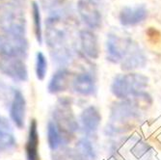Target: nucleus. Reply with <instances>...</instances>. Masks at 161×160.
I'll list each match as a JSON object with an SVG mask.
<instances>
[{"mask_svg":"<svg viewBox=\"0 0 161 160\" xmlns=\"http://www.w3.org/2000/svg\"><path fill=\"white\" fill-rule=\"evenodd\" d=\"M35 72L37 79L40 81H42L45 79L47 74V59L42 51H39L36 54Z\"/></svg>","mask_w":161,"mask_h":160,"instance_id":"obj_20","label":"nucleus"},{"mask_svg":"<svg viewBox=\"0 0 161 160\" xmlns=\"http://www.w3.org/2000/svg\"><path fill=\"white\" fill-rule=\"evenodd\" d=\"M29 45L25 37L3 34L0 35V55L25 59L28 54Z\"/></svg>","mask_w":161,"mask_h":160,"instance_id":"obj_5","label":"nucleus"},{"mask_svg":"<svg viewBox=\"0 0 161 160\" xmlns=\"http://www.w3.org/2000/svg\"><path fill=\"white\" fill-rule=\"evenodd\" d=\"M0 30L7 35L25 37L26 19L19 0L0 3Z\"/></svg>","mask_w":161,"mask_h":160,"instance_id":"obj_2","label":"nucleus"},{"mask_svg":"<svg viewBox=\"0 0 161 160\" xmlns=\"http://www.w3.org/2000/svg\"><path fill=\"white\" fill-rule=\"evenodd\" d=\"M101 116L95 106L85 108L80 115V124L84 132L87 135H92L97 132L100 124Z\"/></svg>","mask_w":161,"mask_h":160,"instance_id":"obj_13","label":"nucleus"},{"mask_svg":"<svg viewBox=\"0 0 161 160\" xmlns=\"http://www.w3.org/2000/svg\"><path fill=\"white\" fill-rule=\"evenodd\" d=\"M130 42V39H121L117 35L109 34L106 41L107 60H109L112 63L122 62Z\"/></svg>","mask_w":161,"mask_h":160,"instance_id":"obj_9","label":"nucleus"},{"mask_svg":"<svg viewBox=\"0 0 161 160\" xmlns=\"http://www.w3.org/2000/svg\"><path fill=\"white\" fill-rule=\"evenodd\" d=\"M122 62L124 69H133L137 68H142L146 64V57L139 47L131 41Z\"/></svg>","mask_w":161,"mask_h":160,"instance_id":"obj_16","label":"nucleus"},{"mask_svg":"<svg viewBox=\"0 0 161 160\" xmlns=\"http://www.w3.org/2000/svg\"><path fill=\"white\" fill-rule=\"evenodd\" d=\"M0 72L14 82H26L29 75L23 59L13 57H0Z\"/></svg>","mask_w":161,"mask_h":160,"instance_id":"obj_6","label":"nucleus"},{"mask_svg":"<svg viewBox=\"0 0 161 160\" xmlns=\"http://www.w3.org/2000/svg\"><path fill=\"white\" fill-rule=\"evenodd\" d=\"M52 118L58 129L67 138L77 131L79 128L78 122L71 110L70 102L67 98H60L58 100L52 112Z\"/></svg>","mask_w":161,"mask_h":160,"instance_id":"obj_3","label":"nucleus"},{"mask_svg":"<svg viewBox=\"0 0 161 160\" xmlns=\"http://www.w3.org/2000/svg\"><path fill=\"white\" fill-rule=\"evenodd\" d=\"M47 145L50 151L55 152L62 148L64 145H67L69 139L60 131L52 120L48 121L47 125Z\"/></svg>","mask_w":161,"mask_h":160,"instance_id":"obj_18","label":"nucleus"},{"mask_svg":"<svg viewBox=\"0 0 161 160\" xmlns=\"http://www.w3.org/2000/svg\"><path fill=\"white\" fill-rule=\"evenodd\" d=\"M70 81V72L66 68L57 69L52 74L47 84V92L57 95L68 90Z\"/></svg>","mask_w":161,"mask_h":160,"instance_id":"obj_14","label":"nucleus"},{"mask_svg":"<svg viewBox=\"0 0 161 160\" xmlns=\"http://www.w3.org/2000/svg\"><path fill=\"white\" fill-rule=\"evenodd\" d=\"M148 17V9L145 5L125 6L119 14V20L123 26H135L142 23Z\"/></svg>","mask_w":161,"mask_h":160,"instance_id":"obj_10","label":"nucleus"},{"mask_svg":"<svg viewBox=\"0 0 161 160\" xmlns=\"http://www.w3.org/2000/svg\"><path fill=\"white\" fill-rule=\"evenodd\" d=\"M80 46L83 53L91 58V59H97L99 55V47L97 36L89 30H83L79 34Z\"/></svg>","mask_w":161,"mask_h":160,"instance_id":"obj_17","label":"nucleus"},{"mask_svg":"<svg viewBox=\"0 0 161 160\" xmlns=\"http://www.w3.org/2000/svg\"><path fill=\"white\" fill-rule=\"evenodd\" d=\"M77 147H78L79 152L83 154V156L88 157L90 159H94L96 157V152H95L93 145L88 139L80 140L77 145Z\"/></svg>","mask_w":161,"mask_h":160,"instance_id":"obj_21","label":"nucleus"},{"mask_svg":"<svg viewBox=\"0 0 161 160\" xmlns=\"http://www.w3.org/2000/svg\"><path fill=\"white\" fill-rule=\"evenodd\" d=\"M9 115L12 123L19 129L24 128L26 118V99L23 93L19 89L13 90Z\"/></svg>","mask_w":161,"mask_h":160,"instance_id":"obj_7","label":"nucleus"},{"mask_svg":"<svg viewBox=\"0 0 161 160\" xmlns=\"http://www.w3.org/2000/svg\"><path fill=\"white\" fill-rule=\"evenodd\" d=\"M46 41L53 63L65 68L74 58L69 45V36L62 16L54 14L47 21Z\"/></svg>","mask_w":161,"mask_h":160,"instance_id":"obj_1","label":"nucleus"},{"mask_svg":"<svg viewBox=\"0 0 161 160\" xmlns=\"http://www.w3.org/2000/svg\"><path fill=\"white\" fill-rule=\"evenodd\" d=\"M17 138L14 136L11 123L0 115V150L11 152L17 148Z\"/></svg>","mask_w":161,"mask_h":160,"instance_id":"obj_15","label":"nucleus"},{"mask_svg":"<svg viewBox=\"0 0 161 160\" xmlns=\"http://www.w3.org/2000/svg\"><path fill=\"white\" fill-rule=\"evenodd\" d=\"M72 89L75 93L81 96H93L96 91V80L91 72L84 71L75 75L74 80L71 81Z\"/></svg>","mask_w":161,"mask_h":160,"instance_id":"obj_12","label":"nucleus"},{"mask_svg":"<svg viewBox=\"0 0 161 160\" xmlns=\"http://www.w3.org/2000/svg\"><path fill=\"white\" fill-rule=\"evenodd\" d=\"M147 84L148 78L141 74H122L114 79L111 91L117 97L125 98L139 94Z\"/></svg>","mask_w":161,"mask_h":160,"instance_id":"obj_4","label":"nucleus"},{"mask_svg":"<svg viewBox=\"0 0 161 160\" xmlns=\"http://www.w3.org/2000/svg\"><path fill=\"white\" fill-rule=\"evenodd\" d=\"M31 12H32V19H33V26H34V33L37 41L39 45L42 43V16L40 6L36 1L32 2L31 5Z\"/></svg>","mask_w":161,"mask_h":160,"instance_id":"obj_19","label":"nucleus"},{"mask_svg":"<svg viewBox=\"0 0 161 160\" xmlns=\"http://www.w3.org/2000/svg\"><path fill=\"white\" fill-rule=\"evenodd\" d=\"M77 11L81 20L91 29L101 25V14L94 0H78Z\"/></svg>","mask_w":161,"mask_h":160,"instance_id":"obj_8","label":"nucleus"},{"mask_svg":"<svg viewBox=\"0 0 161 160\" xmlns=\"http://www.w3.org/2000/svg\"><path fill=\"white\" fill-rule=\"evenodd\" d=\"M39 144L40 135L38 129V122L36 119H32L28 127L27 140L25 144V156L26 160H39Z\"/></svg>","mask_w":161,"mask_h":160,"instance_id":"obj_11","label":"nucleus"}]
</instances>
